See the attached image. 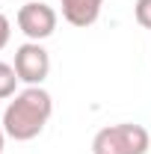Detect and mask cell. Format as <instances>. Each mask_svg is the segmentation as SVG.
I'll list each match as a JSON object with an SVG mask.
<instances>
[{"instance_id": "obj_1", "label": "cell", "mask_w": 151, "mask_h": 154, "mask_svg": "<svg viewBox=\"0 0 151 154\" xmlns=\"http://www.w3.org/2000/svg\"><path fill=\"white\" fill-rule=\"evenodd\" d=\"M51 113H54L51 92L42 89V86H27L9 101V107L0 116V125H3L9 139L30 142L45 131V125L51 122Z\"/></svg>"}, {"instance_id": "obj_2", "label": "cell", "mask_w": 151, "mask_h": 154, "mask_svg": "<svg viewBox=\"0 0 151 154\" xmlns=\"http://www.w3.org/2000/svg\"><path fill=\"white\" fill-rule=\"evenodd\" d=\"M148 148H151L148 131L133 122L101 128L92 139V154H145Z\"/></svg>"}, {"instance_id": "obj_3", "label": "cell", "mask_w": 151, "mask_h": 154, "mask_svg": "<svg viewBox=\"0 0 151 154\" xmlns=\"http://www.w3.org/2000/svg\"><path fill=\"white\" fill-rule=\"evenodd\" d=\"M15 74L21 83L27 86H42L48 74H51V57L48 51L42 48V42H24L18 51H15Z\"/></svg>"}, {"instance_id": "obj_4", "label": "cell", "mask_w": 151, "mask_h": 154, "mask_svg": "<svg viewBox=\"0 0 151 154\" xmlns=\"http://www.w3.org/2000/svg\"><path fill=\"white\" fill-rule=\"evenodd\" d=\"M57 9L54 6H48V3H42V0H33V3H24L18 9V27L21 33L30 38V42H45V38H51L57 33Z\"/></svg>"}, {"instance_id": "obj_5", "label": "cell", "mask_w": 151, "mask_h": 154, "mask_svg": "<svg viewBox=\"0 0 151 154\" xmlns=\"http://www.w3.org/2000/svg\"><path fill=\"white\" fill-rule=\"evenodd\" d=\"M59 6H62V18L71 27H92L101 15L104 0H59Z\"/></svg>"}, {"instance_id": "obj_6", "label": "cell", "mask_w": 151, "mask_h": 154, "mask_svg": "<svg viewBox=\"0 0 151 154\" xmlns=\"http://www.w3.org/2000/svg\"><path fill=\"white\" fill-rule=\"evenodd\" d=\"M18 74H15V65H9V62H0V101H6V98H15L18 92Z\"/></svg>"}, {"instance_id": "obj_7", "label": "cell", "mask_w": 151, "mask_h": 154, "mask_svg": "<svg viewBox=\"0 0 151 154\" xmlns=\"http://www.w3.org/2000/svg\"><path fill=\"white\" fill-rule=\"evenodd\" d=\"M133 15H136V24H139V27L151 30V0H136Z\"/></svg>"}, {"instance_id": "obj_8", "label": "cell", "mask_w": 151, "mask_h": 154, "mask_svg": "<svg viewBox=\"0 0 151 154\" xmlns=\"http://www.w3.org/2000/svg\"><path fill=\"white\" fill-rule=\"evenodd\" d=\"M9 36H12V24H9V18L0 12V51L9 45Z\"/></svg>"}, {"instance_id": "obj_9", "label": "cell", "mask_w": 151, "mask_h": 154, "mask_svg": "<svg viewBox=\"0 0 151 154\" xmlns=\"http://www.w3.org/2000/svg\"><path fill=\"white\" fill-rule=\"evenodd\" d=\"M3 142H6V131H3V125H0V154H3Z\"/></svg>"}]
</instances>
